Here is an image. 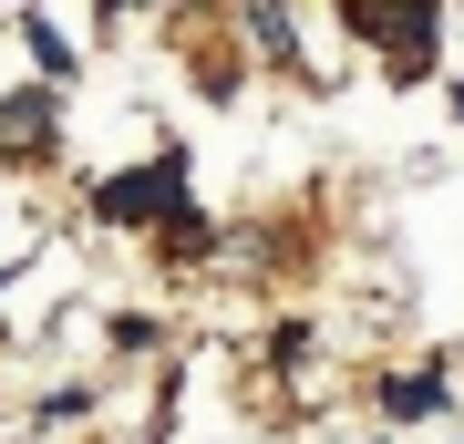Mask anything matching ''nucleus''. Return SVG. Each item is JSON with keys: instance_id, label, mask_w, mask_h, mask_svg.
<instances>
[{"instance_id": "obj_4", "label": "nucleus", "mask_w": 464, "mask_h": 444, "mask_svg": "<svg viewBox=\"0 0 464 444\" xmlns=\"http://www.w3.org/2000/svg\"><path fill=\"white\" fill-rule=\"evenodd\" d=\"M21 42H32V63H42L52 83H72V42L52 32V21H21Z\"/></svg>"}, {"instance_id": "obj_5", "label": "nucleus", "mask_w": 464, "mask_h": 444, "mask_svg": "<svg viewBox=\"0 0 464 444\" xmlns=\"http://www.w3.org/2000/svg\"><path fill=\"white\" fill-rule=\"evenodd\" d=\"M392 413H402V424H413V413H444V382H433V372H402L392 382Z\"/></svg>"}, {"instance_id": "obj_3", "label": "nucleus", "mask_w": 464, "mask_h": 444, "mask_svg": "<svg viewBox=\"0 0 464 444\" xmlns=\"http://www.w3.org/2000/svg\"><path fill=\"white\" fill-rule=\"evenodd\" d=\"M0 145H11V155L52 145V104H0Z\"/></svg>"}, {"instance_id": "obj_1", "label": "nucleus", "mask_w": 464, "mask_h": 444, "mask_svg": "<svg viewBox=\"0 0 464 444\" xmlns=\"http://www.w3.org/2000/svg\"><path fill=\"white\" fill-rule=\"evenodd\" d=\"M93 207H103V217H145V207H166V217H186V155H155L145 176H114V186H103Z\"/></svg>"}, {"instance_id": "obj_2", "label": "nucleus", "mask_w": 464, "mask_h": 444, "mask_svg": "<svg viewBox=\"0 0 464 444\" xmlns=\"http://www.w3.org/2000/svg\"><path fill=\"white\" fill-rule=\"evenodd\" d=\"M351 32H362V42H402L392 63L423 73V52H433V32H444V21H433V11H351Z\"/></svg>"}]
</instances>
